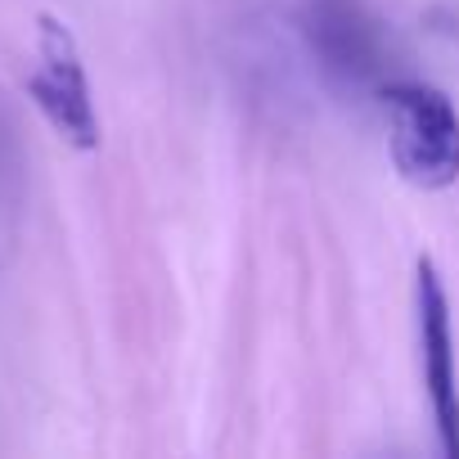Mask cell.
Masks as SVG:
<instances>
[{"label":"cell","mask_w":459,"mask_h":459,"mask_svg":"<svg viewBox=\"0 0 459 459\" xmlns=\"http://www.w3.org/2000/svg\"><path fill=\"white\" fill-rule=\"evenodd\" d=\"M414 329H419V369L428 410L441 437V450L459 459V360H455V329H450V298L432 257L414 262Z\"/></svg>","instance_id":"obj_3"},{"label":"cell","mask_w":459,"mask_h":459,"mask_svg":"<svg viewBox=\"0 0 459 459\" xmlns=\"http://www.w3.org/2000/svg\"><path fill=\"white\" fill-rule=\"evenodd\" d=\"M307 37L325 68L338 82H369L378 77V32L360 0H307Z\"/></svg>","instance_id":"obj_4"},{"label":"cell","mask_w":459,"mask_h":459,"mask_svg":"<svg viewBox=\"0 0 459 459\" xmlns=\"http://www.w3.org/2000/svg\"><path fill=\"white\" fill-rule=\"evenodd\" d=\"M28 95L64 144H73L82 153L100 149V117H95V100H91V77H86L77 37L55 14H37V64L28 73Z\"/></svg>","instance_id":"obj_2"},{"label":"cell","mask_w":459,"mask_h":459,"mask_svg":"<svg viewBox=\"0 0 459 459\" xmlns=\"http://www.w3.org/2000/svg\"><path fill=\"white\" fill-rule=\"evenodd\" d=\"M387 153L405 185L437 194L459 180V108L428 82H387L378 91Z\"/></svg>","instance_id":"obj_1"}]
</instances>
